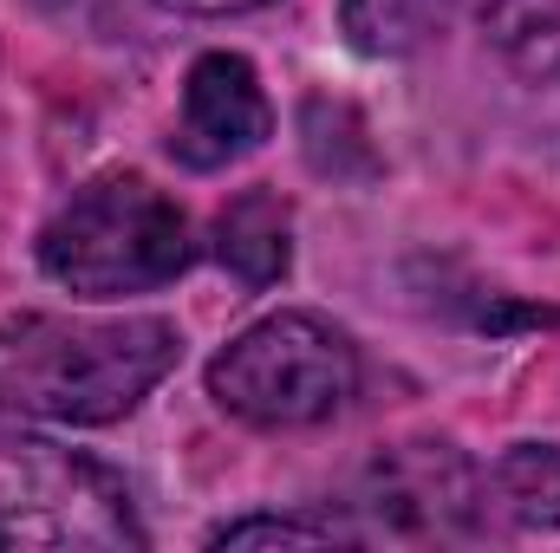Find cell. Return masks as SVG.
I'll list each match as a JSON object with an SVG mask.
<instances>
[{"mask_svg":"<svg viewBox=\"0 0 560 553\" xmlns=\"http://www.w3.org/2000/svg\"><path fill=\"white\" fill-rule=\"evenodd\" d=\"M183 332L156 313L131 319H72V313H13L0 319V416L46 423H118L176 372Z\"/></svg>","mask_w":560,"mask_h":553,"instance_id":"6da1fadb","label":"cell"},{"mask_svg":"<svg viewBox=\"0 0 560 553\" xmlns=\"http://www.w3.org/2000/svg\"><path fill=\"white\" fill-rule=\"evenodd\" d=\"M196 261V235L176 196H163L138 169L92 176L72 202L39 228V274L72 299H125L156 293Z\"/></svg>","mask_w":560,"mask_h":553,"instance_id":"7a4b0ae2","label":"cell"},{"mask_svg":"<svg viewBox=\"0 0 560 553\" xmlns=\"http://www.w3.org/2000/svg\"><path fill=\"white\" fill-rule=\"evenodd\" d=\"M359 345L319 313H268L209 358V398L248 430H313L359 398Z\"/></svg>","mask_w":560,"mask_h":553,"instance_id":"3957f363","label":"cell"},{"mask_svg":"<svg viewBox=\"0 0 560 553\" xmlns=\"http://www.w3.org/2000/svg\"><path fill=\"white\" fill-rule=\"evenodd\" d=\"M125 475L105 462L0 423V548H143Z\"/></svg>","mask_w":560,"mask_h":553,"instance_id":"277c9868","label":"cell"},{"mask_svg":"<svg viewBox=\"0 0 560 553\" xmlns=\"http://www.w3.org/2000/svg\"><path fill=\"white\" fill-rule=\"evenodd\" d=\"M352 515H365V534L392 541H456L489 521L482 469L456 443H392L378 449L352 482Z\"/></svg>","mask_w":560,"mask_h":553,"instance_id":"5b68a950","label":"cell"},{"mask_svg":"<svg viewBox=\"0 0 560 553\" xmlns=\"http://www.w3.org/2000/svg\"><path fill=\"white\" fill-rule=\"evenodd\" d=\"M275 138V105L242 52H202L183 79V118L170 156L183 169H229Z\"/></svg>","mask_w":560,"mask_h":553,"instance_id":"8992f818","label":"cell"},{"mask_svg":"<svg viewBox=\"0 0 560 553\" xmlns=\"http://www.w3.org/2000/svg\"><path fill=\"white\" fill-rule=\"evenodd\" d=\"M215 261L242 286H275L293 261V215L275 189H242L215 215Z\"/></svg>","mask_w":560,"mask_h":553,"instance_id":"52a82bcc","label":"cell"},{"mask_svg":"<svg viewBox=\"0 0 560 553\" xmlns=\"http://www.w3.org/2000/svg\"><path fill=\"white\" fill-rule=\"evenodd\" d=\"M456 0H339V33L365 59H411L450 33Z\"/></svg>","mask_w":560,"mask_h":553,"instance_id":"ba28073f","label":"cell"},{"mask_svg":"<svg viewBox=\"0 0 560 553\" xmlns=\"http://www.w3.org/2000/svg\"><path fill=\"white\" fill-rule=\"evenodd\" d=\"M482 502L515 528H560V443H515L482 469Z\"/></svg>","mask_w":560,"mask_h":553,"instance_id":"9c48e42d","label":"cell"},{"mask_svg":"<svg viewBox=\"0 0 560 553\" xmlns=\"http://www.w3.org/2000/svg\"><path fill=\"white\" fill-rule=\"evenodd\" d=\"M489 46L535 85H560V0H489Z\"/></svg>","mask_w":560,"mask_h":553,"instance_id":"30bf717a","label":"cell"},{"mask_svg":"<svg viewBox=\"0 0 560 553\" xmlns=\"http://www.w3.org/2000/svg\"><path fill=\"white\" fill-rule=\"evenodd\" d=\"M326 541H359L346 521H300V515H242L209 534V548H326Z\"/></svg>","mask_w":560,"mask_h":553,"instance_id":"8fae6325","label":"cell"},{"mask_svg":"<svg viewBox=\"0 0 560 553\" xmlns=\"http://www.w3.org/2000/svg\"><path fill=\"white\" fill-rule=\"evenodd\" d=\"M156 7L189 13V20H222V13H255V7H268V0H156Z\"/></svg>","mask_w":560,"mask_h":553,"instance_id":"7c38bea8","label":"cell"}]
</instances>
